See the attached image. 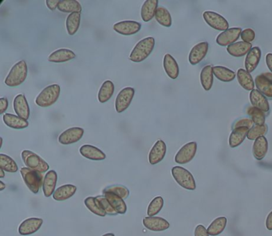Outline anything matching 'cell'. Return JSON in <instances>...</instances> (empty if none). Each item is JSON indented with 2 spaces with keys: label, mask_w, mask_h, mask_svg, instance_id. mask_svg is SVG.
I'll return each instance as SVG.
<instances>
[{
  "label": "cell",
  "mask_w": 272,
  "mask_h": 236,
  "mask_svg": "<svg viewBox=\"0 0 272 236\" xmlns=\"http://www.w3.org/2000/svg\"><path fill=\"white\" fill-rule=\"evenodd\" d=\"M155 47V39L153 37H147L141 39L136 44L129 55V60L133 63H141L151 55Z\"/></svg>",
  "instance_id": "obj_1"
},
{
  "label": "cell",
  "mask_w": 272,
  "mask_h": 236,
  "mask_svg": "<svg viewBox=\"0 0 272 236\" xmlns=\"http://www.w3.org/2000/svg\"><path fill=\"white\" fill-rule=\"evenodd\" d=\"M28 69L26 62L19 61L13 66L10 72L5 79V84L9 87L19 86L24 82L27 77Z\"/></svg>",
  "instance_id": "obj_2"
},
{
  "label": "cell",
  "mask_w": 272,
  "mask_h": 236,
  "mask_svg": "<svg viewBox=\"0 0 272 236\" xmlns=\"http://www.w3.org/2000/svg\"><path fill=\"white\" fill-rule=\"evenodd\" d=\"M60 85L53 84L41 91L35 99V103L43 108L50 107L58 101L60 96Z\"/></svg>",
  "instance_id": "obj_3"
},
{
  "label": "cell",
  "mask_w": 272,
  "mask_h": 236,
  "mask_svg": "<svg viewBox=\"0 0 272 236\" xmlns=\"http://www.w3.org/2000/svg\"><path fill=\"white\" fill-rule=\"evenodd\" d=\"M20 172L23 181L30 192L34 194L38 193L43 185L44 176L43 173L30 169L27 167H22Z\"/></svg>",
  "instance_id": "obj_4"
},
{
  "label": "cell",
  "mask_w": 272,
  "mask_h": 236,
  "mask_svg": "<svg viewBox=\"0 0 272 236\" xmlns=\"http://www.w3.org/2000/svg\"><path fill=\"white\" fill-rule=\"evenodd\" d=\"M22 161L26 167L30 169L34 170L37 172L44 173L48 172L50 166L45 161L43 158L39 157L38 154H34V152L30 150H23L21 154Z\"/></svg>",
  "instance_id": "obj_5"
},
{
  "label": "cell",
  "mask_w": 272,
  "mask_h": 236,
  "mask_svg": "<svg viewBox=\"0 0 272 236\" xmlns=\"http://www.w3.org/2000/svg\"><path fill=\"white\" fill-rule=\"evenodd\" d=\"M172 175L176 182L184 189L189 191L196 189V181L192 174L184 167L175 166L172 168Z\"/></svg>",
  "instance_id": "obj_6"
},
{
  "label": "cell",
  "mask_w": 272,
  "mask_h": 236,
  "mask_svg": "<svg viewBox=\"0 0 272 236\" xmlns=\"http://www.w3.org/2000/svg\"><path fill=\"white\" fill-rule=\"evenodd\" d=\"M135 95V89L132 87H125L120 91L115 100V109L118 113H123L131 104Z\"/></svg>",
  "instance_id": "obj_7"
},
{
  "label": "cell",
  "mask_w": 272,
  "mask_h": 236,
  "mask_svg": "<svg viewBox=\"0 0 272 236\" xmlns=\"http://www.w3.org/2000/svg\"><path fill=\"white\" fill-rule=\"evenodd\" d=\"M197 151L196 142H189L183 146L175 156L176 163L179 164H185L191 161L196 156Z\"/></svg>",
  "instance_id": "obj_8"
},
{
  "label": "cell",
  "mask_w": 272,
  "mask_h": 236,
  "mask_svg": "<svg viewBox=\"0 0 272 236\" xmlns=\"http://www.w3.org/2000/svg\"><path fill=\"white\" fill-rule=\"evenodd\" d=\"M113 30L120 35L124 36H130L136 35L141 29V24L137 21L125 20L115 23Z\"/></svg>",
  "instance_id": "obj_9"
},
{
  "label": "cell",
  "mask_w": 272,
  "mask_h": 236,
  "mask_svg": "<svg viewBox=\"0 0 272 236\" xmlns=\"http://www.w3.org/2000/svg\"><path fill=\"white\" fill-rule=\"evenodd\" d=\"M84 135V129L80 127H72L65 130L59 137V142L63 146H69L79 142Z\"/></svg>",
  "instance_id": "obj_10"
},
{
  "label": "cell",
  "mask_w": 272,
  "mask_h": 236,
  "mask_svg": "<svg viewBox=\"0 0 272 236\" xmlns=\"http://www.w3.org/2000/svg\"><path fill=\"white\" fill-rule=\"evenodd\" d=\"M242 29L240 27H233L223 31L216 38V43L221 47H229L236 43L240 36H241Z\"/></svg>",
  "instance_id": "obj_11"
},
{
  "label": "cell",
  "mask_w": 272,
  "mask_h": 236,
  "mask_svg": "<svg viewBox=\"0 0 272 236\" xmlns=\"http://www.w3.org/2000/svg\"><path fill=\"white\" fill-rule=\"evenodd\" d=\"M204 21L207 22V24L209 25L211 27L217 30H225L229 29V23L224 17L213 12V11H205L203 14Z\"/></svg>",
  "instance_id": "obj_12"
},
{
  "label": "cell",
  "mask_w": 272,
  "mask_h": 236,
  "mask_svg": "<svg viewBox=\"0 0 272 236\" xmlns=\"http://www.w3.org/2000/svg\"><path fill=\"white\" fill-rule=\"evenodd\" d=\"M166 152H167L166 144L162 140H158L149 152V161L150 164L155 165L160 162H162L166 157Z\"/></svg>",
  "instance_id": "obj_13"
},
{
  "label": "cell",
  "mask_w": 272,
  "mask_h": 236,
  "mask_svg": "<svg viewBox=\"0 0 272 236\" xmlns=\"http://www.w3.org/2000/svg\"><path fill=\"white\" fill-rule=\"evenodd\" d=\"M43 224V220L40 218L26 219L18 227V233L22 236L34 234L40 229Z\"/></svg>",
  "instance_id": "obj_14"
},
{
  "label": "cell",
  "mask_w": 272,
  "mask_h": 236,
  "mask_svg": "<svg viewBox=\"0 0 272 236\" xmlns=\"http://www.w3.org/2000/svg\"><path fill=\"white\" fill-rule=\"evenodd\" d=\"M143 225L151 232H164L170 227V223L167 220L158 216L145 217L143 220Z\"/></svg>",
  "instance_id": "obj_15"
},
{
  "label": "cell",
  "mask_w": 272,
  "mask_h": 236,
  "mask_svg": "<svg viewBox=\"0 0 272 236\" xmlns=\"http://www.w3.org/2000/svg\"><path fill=\"white\" fill-rule=\"evenodd\" d=\"M208 47L209 45L207 42L198 43L195 47H192L188 56L190 64L193 66L199 64L208 54Z\"/></svg>",
  "instance_id": "obj_16"
},
{
  "label": "cell",
  "mask_w": 272,
  "mask_h": 236,
  "mask_svg": "<svg viewBox=\"0 0 272 236\" xmlns=\"http://www.w3.org/2000/svg\"><path fill=\"white\" fill-rule=\"evenodd\" d=\"M13 107H14V112L16 113L17 116L27 121L30 117V112L28 102H27L25 95L18 94L14 97V101H13Z\"/></svg>",
  "instance_id": "obj_17"
},
{
  "label": "cell",
  "mask_w": 272,
  "mask_h": 236,
  "mask_svg": "<svg viewBox=\"0 0 272 236\" xmlns=\"http://www.w3.org/2000/svg\"><path fill=\"white\" fill-rule=\"evenodd\" d=\"M250 101L253 107L260 109L264 113L268 114L270 111V105L268 99L258 89H253L250 93Z\"/></svg>",
  "instance_id": "obj_18"
},
{
  "label": "cell",
  "mask_w": 272,
  "mask_h": 236,
  "mask_svg": "<svg viewBox=\"0 0 272 236\" xmlns=\"http://www.w3.org/2000/svg\"><path fill=\"white\" fill-rule=\"evenodd\" d=\"M58 182V174L55 170H50L45 175L43 180V191L45 197L49 198L55 193Z\"/></svg>",
  "instance_id": "obj_19"
},
{
  "label": "cell",
  "mask_w": 272,
  "mask_h": 236,
  "mask_svg": "<svg viewBox=\"0 0 272 236\" xmlns=\"http://www.w3.org/2000/svg\"><path fill=\"white\" fill-rule=\"evenodd\" d=\"M79 153L83 157L91 159V160L100 161V160H104L106 158L104 152L101 151L98 148L91 146V145H84L82 146L79 150Z\"/></svg>",
  "instance_id": "obj_20"
},
{
  "label": "cell",
  "mask_w": 272,
  "mask_h": 236,
  "mask_svg": "<svg viewBox=\"0 0 272 236\" xmlns=\"http://www.w3.org/2000/svg\"><path fill=\"white\" fill-rule=\"evenodd\" d=\"M76 58V55L71 50L66 48L59 49L49 55L50 63H63L73 60Z\"/></svg>",
  "instance_id": "obj_21"
},
{
  "label": "cell",
  "mask_w": 272,
  "mask_h": 236,
  "mask_svg": "<svg viewBox=\"0 0 272 236\" xmlns=\"http://www.w3.org/2000/svg\"><path fill=\"white\" fill-rule=\"evenodd\" d=\"M261 55L262 52L260 47H252V50L249 51L245 59V67L248 73H252L257 68L261 59Z\"/></svg>",
  "instance_id": "obj_22"
},
{
  "label": "cell",
  "mask_w": 272,
  "mask_h": 236,
  "mask_svg": "<svg viewBox=\"0 0 272 236\" xmlns=\"http://www.w3.org/2000/svg\"><path fill=\"white\" fill-rule=\"evenodd\" d=\"M163 67L166 75L170 79L173 80L178 79L180 73L179 66L174 57L170 54H166L164 57Z\"/></svg>",
  "instance_id": "obj_23"
},
{
  "label": "cell",
  "mask_w": 272,
  "mask_h": 236,
  "mask_svg": "<svg viewBox=\"0 0 272 236\" xmlns=\"http://www.w3.org/2000/svg\"><path fill=\"white\" fill-rule=\"evenodd\" d=\"M158 0H146L141 6V16L145 22H149L155 17L158 8Z\"/></svg>",
  "instance_id": "obj_24"
},
{
  "label": "cell",
  "mask_w": 272,
  "mask_h": 236,
  "mask_svg": "<svg viewBox=\"0 0 272 236\" xmlns=\"http://www.w3.org/2000/svg\"><path fill=\"white\" fill-rule=\"evenodd\" d=\"M268 151V142L264 136L255 140L253 147H252V152H253L254 157L257 160H262L266 157Z\"/></svg>",
  "instance_id": "obj_25"
},
{
  "label": "cell",
  "mask_w": 272,
  "mask_h": 236,
  "mask_svg": "<svg viewBox=\"0 0 272 236\" xmlns=\"http://www.w3.org/2000/svg\"><path fill=\"white\" fill-rule=\"evenodd\" d=\"M77 192V187L73 184H65L55 190L53 199L56 201H64L72 197Z\"/></svg>",
  "instance_id": "obj_26"
},
{
  "label": "cell",
  "mask_w": 272,
  "mask_h": 236,
  "mask_svg": "<svg viewBox=\"0 0 272 236\" xmlns=\"http://www.w3.org/2000/svg\"><path fill=\"white\" fill-rule=\"evenodd\" d=\"M2 121L5 125L8 127L14 129H23L28 127V121L22 119L17 115H14L11 113H5L2 116Z\"/></svg>",
  "instance_id": "obj_27"
},
{
  "label": "cell",
  "mask_w": 272,
  "mask_h": 236,
  "mask_svg": "<svg viewBox=\"0 0 272 236\" xmlns=\"http://www.w3.org/2000/svg\"><path fill=\"white\" fill-rule=\"evenodd\" d=\"M249 129L247 127H240L233 129L229 137L230 147L234 149L238 147L244 142L245 138L248 137Z\"/></svg>",
  "instance_id": "obj_28"
},
{
  "label": "cell",
  "mask_w": 272,
  "mask_h": 236,
  "mask_svg": "<svg viewBox=\"0 0 272 236\" xmlns=\"http://www.w3.org/2000/svg\"><path fill=\"white\" fill-rule=\"evenodd\" d=\"M102 194L103 196H105L108 201L109 202L111 206L113 207V209L117 212V214L124 215L126 213L127 206H126L123 199H121L117 195L110 193V192H105V193Z\"/></svg>",
  "instance_id": "obj_29"
},
{
  "label": "cell",
  "mask_w": 272,
  "mask_h": 236,
  "mask_svg": "<svg viewBox=\"0 0 272 236\" xmlns=\"http://www.w3.org/2000/svg\"><path fill=\"white\" fill-rule=\"evenodd\" d=\"M252 49V43H245V42H237V43L227 47V51L230 55L239 58V57H243L244 55H248Z\"/></svg>",
  "instance_id": "obj_30"
},
{
  "label": "cell",
  "mask_w": 272,
  "mask_h": 236,
  "mask_svg": "<svg viewBox=\"0 0 272 236\" xmlns=\"http://www.w3.org/2000/svg\"><path fill=\"white\" fill-rule=\"evenodd\" d=\"M255 85L260 93L269 99H272V82L264 75H258L255 79Z\"/></svg>",
  "instance_id": "obj_31"
},
{
  "label": "cell",
  "mask_w": 272,
  "mask_h": 236,
  "mask_svg": "<svg viewBox=\"0 0 272 236\" xmlns=\"http://www.w3.org/2000/svg\"><path fill=\"white\" fill-rule=\"evenodd\" d=\"M115 86L110 80H106L101 85V88L99 89L97 98L100 103H105L111 99L114 93Z\"/></svg>",
  "instance_id": "obj_32"
},
{
  "label": "cell",
  "mask_w": 272,
  "mask_h": 236,
  "mask_svg": "<svg viewBox=\"0 0 272 236\" xmlns=\"http://www.w3.org/2000/svg\"><path fill=\"white\" fill-rule=\"evenodd\" d=\"M212 72L216 79L224 82H230L236 79V73L224 67L216 66L212 67Z\"/></svg>",
  "instance_id": "obj_33"
},
{
  "label": "cell",
  "mask_w": 272,
  "mask_h": 236,
  "mask_svg": "<svg viewBox=\"0 0 272 236\" xmlns=\"http://www.w3.org/2000/svg\"><path fill=\"white\" fill-rule=\"evenodd\" d=\"M81 22V13L74 12L69 14L66 20V27L69 35L73 36L79 30Z\"/></svg>",
  "instance_id": "obj_34"
},
{
  "label": "cell",
  "mask_w": 272,
  "mask_h": 236,
  "mask_svg": "<svg viewBox=\"0 0 272 236\" xmlns=\"http://www.w3.org/2000/svg\"><path fill=\"white\" fill-rule=\"evenodd\" d=\"M58 10L61 12L71 14L74 12L81 13L83 8L80 2L76 0H60Z\"/></svg>",
  "instance_id": "obj_35"
},
{
  "label": "cell",
  "mask_w": 272,
  "mask_h": 236,
  "mask_svg": "<svg viewBox=\"0 0 272 236\" xmlns=\"http://www.w3.org/2000/svg\"><path fill=\"white\" fill-rule=\"evenodd\" d=\"M227 224H228L227 218L224 216H220L212 221V224H210L207 229V232L210 236H219L225 230Z\"/></svg>",
  "instance_id": "obj_36"
},
{
  "label": "cell",
  "mask_w": 272,
  "mask_h": 236,
  "mask_svg": "<svg viewBox=\"0 0 272 236\" xmlns=\"http://www.w3.org/2000/svg\"><path fill=\"white\" fill-rule=\"evenodd\" d=\"M240 85L248 91H252L254 89L255 81L252 79L250 73H248L246 70L240 69L236 74Z\"/></svg>",
  "instance_id": "obj_37"
},
{
  "label": "cell",
  "mask_w": 272,
  "mask_h": 236,
  "mask_svg": "<svg viewBox=\"0 0 272 236\" xmlns=\"http://www.w3.org/2000/svg\"><path fill=\"white\" fill-rule=\"evenodd\" d=\"M200 83L204 90L209 91L213 85V72L212 66H206L200 73Z\"/></svg>",
  "instance_id": "obj_38"
},
{
  "label": "cell",
  "mask_w": 272,
  "mask_h": 236,
  "mask_svg": "<svg viewBox=\"0 0 272 236\" xmlns=\"http://www.w3.org/2000/svg\"><path fill=\"white\" fill-rule=\"evenodd\" d=\"M155 18L160 25L165 27H170L173 23L170 11L164 6H158L156 11Z\"/></svg>",
  "instance_id": "obj_39"
},
{
  "label": "cell",
  "mask_w": 272,
  "mask_h": 236,
  "mask_svg": "<svg viewBox=\"0 0 272 236\" xmlns=\"http://www.w3.org/2000/svg\"><path fill=\"white\" fill-rule=\"evenodd\" d=\"M0 168L4 170L5 172L10 173L17 172L18 170L16 162L9 156L3 154H0Z\"/></svg>",
  "instance_id": "obj_40"
},
{
  "label": "cell",
  "mask_w": 272,
  "mask_h": 236,
  "mask_svg": "<svg viewBox=\"0 0 272 236\" xmlns=\"http://www.w3.org/2000/svg\"><path fill=\"white\" fill-rule=\"evenodd\" d=\"M247 113L248 116L250 117L253 123L256 125H265L266 121V115L264 112L261 111L260 109H256L253 106H249L247 109Z\"/></svg>",
  "instance_id": "obj_41"
},
{
  "label": "cell",
  "mask_w": 272,
  "mask_h": 236,
  "mask_svg": "<svg viewBox=\"0 0 272 236\" xmlns=\"http://www.w3.org/2000/svg\"><path fill=\"white\" fill-rule=\"evenodd\" d=\"M84 203H85V205L87 209L91 211L92 213L96 215V216H100V217H105L106 216V213L101 209V207H100L98 203H97L96 197L89 196V197H87Z\"/></svg>",
  "instance_id": "obj_42"
},
{
  "label": "cell",
  "mask_w": 272,
  "mask_h": 236,
  "mask_svg": "<svg viewBox=\"0 0 272 236\" xmlns=\"http://www.w3.org/2000/svg\"><path fill=\"white\" fill-rule=\"evenodd\" d=\"M105 192L115 194V195H117V196H119L123 200L127 199L129 196V190L125 186L121 185V184H113V185L108 186V187L103 189L102 193H105Z\"/></svg>",
  "instance_id": "obj_43"
},
{
  "label": "cell",
  "mask_w": 272,
  "mask_h": 236,
  "mask_svg": "<svg viewBox=\"0 0 272 236\" xmlns=\"http://www.w3.org/2000/svg\"><path fill=\"white\" fill-rule=\"evenodd\" d=\"M164 207V200L162 196L153 198L147 208V215L149 217L156 216L162 210Z\"/></svg>",
  "instance_id": "obj_44"
},
{
  "label": "cell",
  "mask_w": 272,
  "mask_h": 236,
  "mask_svg": "<svg viewBox=\"0 0 272 236\" xmlns=\"http://www.w3.org/2000/svg\"><path fill=\"white\" fill-rule=\"evenodd\" d=\"M268 131V125H255L252 129H249L248 132V140H256L260 137L266 135Z\"/></svg>",
  "instance_id": "obj_45"
},
{
  "label": "cell",
  "mask_w": 272,
  "mask_h": 236,
  "mask_svg": "<svg viewBox=\"0 0 272 236\" xmlns=\"http://www.w3.org/2000/svg\"><path fill=\"white\" fill-rule=\"evenodd\" d=\"M96 200H97V202L101 207V209L106 213V215H109V216H116V215H117V212L113 209V207L111 206V204H109V202L108 201L105 196H97Z\"/></svg>",
  "instance_id": "obj_46"
},
{
  "label": "cell",
  "mask_w": 272,
  "mask_h": 236,
  "mask_svg": "<svg viewBox=\"0 0 272 236\" xmlns=\"http://www.w3.org/2000/svg\"><path fill=\"white\" fill-rule=\"evenodd\" d=\"M240 37H241L243 42L251 43L254 41L255 38H256V33L252 29H245V30H242Z\"/></svg>",
  "instance_id": "obj_47"
},
{
  "label": "cell",
  "mask_w": 272,
  "mask_h": 236,
  "mask_svg": "<svg viewBox=\"0 0 272 236\" xmlns=\"http://www.w3.org/2000/svg\"><path fill=\"white\" fill-rule=\"evenodd\" d=\"M253 125L254 123L251 118H243V119L236 121L232 125V129H235L240 127H247L248 129H252L254 126Z\"/></svg>",
  "instance_id": "obj_48"
},
{
  "label": "cell",
  "mask_w": 272,
  "mask_h": 236,
  "mask_svg": "<svg viewBox=\"0 0 272 236\" xmlns=\"http://www.w3.org/2000/svg\"><path fill=\"white\" fill-rule=\"evenodd\" d=\"M194 236H210L207 229L203 225H198L194 232Z\"/></svg>",
  "instance_id": "obj_49"
},
{
  "label": "cell",
  "mask_w": 272,
  "mask_h": 236,
  "mask_svg": "<svg viewBox=\"0 0 272 236\" xmlns=\"http://www.w3.org/2000/svg\"><path fill=\"white\" fill-rule=\"evenodd\" d=\"M8 100L6 97L0 98V113L3 114L8 108Z\"/></svg>",
  "instance_id": "obj_50"
},
{
  "label": "cell",
  "mask_w": 272,
  "mask_h": 236,
  "mask_svg": "<svg viewBox=\"0 0 272 236\" xmlns=\"http://www.w3.org/2000/svg\"><path fill=\"white\" fill-rule=\"evenodd\" d=\"M59 3V0H47V1H46V4H47V7H48L50 10H52V11H54V10H55L58 8Z\"/></svg>",
  "instance_id": "obj_51"
},
{
  "label": "cell",
  "mask_w": 272,
  "mask_h": 236,
  "mask_svg": "<svg viewBox=\"0 0 272 236\" xmlns=\"http://www.w3.org/2000/svg\"><path fill=\"white\" fill-rule=\"evenodd\" d=\"M266 228L268 231H272V211L267 217Z\"/></svg>",
  "instance_id": "obj_52"
},
{
  "label": "cell",
  "mask_w": 272,
  "mask_h": 236,
  "mask_svg": "<svg viewBox=\"0 0 272 236\" xmlns=\"http://www.w3.org/2000/svg\"><path fill=\"white\" fill-rule=\"evenodd\" d=\"M266 63L268 66V69L272 74V53H269L266 56Z\"/></svg>",
  "instance_id": "obj_53"
},
{
  "label": "cell",
  "mask_w": 272,
  "mask_h": 236,
  "mask_svg": "<svg viewBox=\"0 0 272 236\" xmlns=\"http://www.w3.org/2000/svg\"><path fill=\"white\" fill-rule=\"evenodd\" d=\"M264 75V77L268 79L269 81H272V73H264L262 74Z\"/></svg>",
  "instance_id": "obj_54"
},
{
  "label": "cell",
  "mask_w": 272,
  "mask_h": 236,
  "mask_svg": "<svg viewBox=\"0 0 272 236\" xmlns=\"http://www.w3.org/2000/svg\"><path fill=\"white\" fill-rule=\"evenodd\" d=\"M6 184H5L1 180V181H0V191L2 192V191H3V190L6 188Z\"/></svg>",
  "instance_id": "obj_55"
},
{
  "label": "cell",
  "mask_w": 272,
  "mask_h": 236,
  "mask_svg": "<svg viewBox=\"0 0 272 236\" xmlns=\"http://www.w3.org/2000/svg\"><path fill=\"white\" fill-rule=\"evenodd\" d=\"M5 176V171L3 169H2V168H0V178L2 179V178H4Z\"/></svg>",
  "instance_id": "obj_56"
},
{
  "label": "cell",
  "mask_w": 272,
  "mask_h": 236,
  "mask_svg": "<svg viewBox=\"0 0 272 236\" xmlns=\"http://www.w3.org/2000/svg\"><path fill=\"white\" fill-rule=\"evenodd\" d=\"M101 236H115V235L113 233H107V234L103 235Z\"/></svg>",
  "instance_id": "obj_57"
},
{
  "label": "cell",
  "mask_w": 272,
  "mask_h": 236,
  "mask_svg": "<svg viewBox=\"0 0 272 236\" xmlns=\"http://www.w3.org/2000/svg\"><path fill=\"white\" fill-rule=\"evenodd\" d=\"M0 141H1V145H0V148L2 147V142H3V140H2V138H0Z\"/></svg>",
  "instance_id": "obj_58"
}]
</instances>
